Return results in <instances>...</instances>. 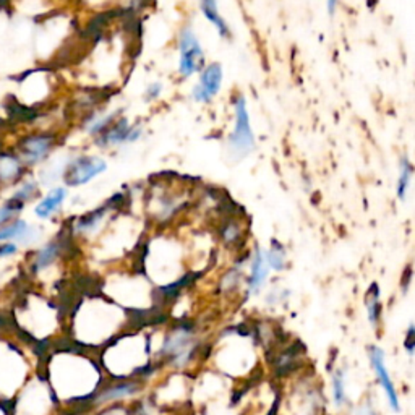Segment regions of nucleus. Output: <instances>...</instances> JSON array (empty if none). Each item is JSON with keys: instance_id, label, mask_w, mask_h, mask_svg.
Returning a JSON list of instances; mask_svg holds the SVG:
<instances>
[{"instance_id": "a878e982", "label": "nucleus", "mask_w": 415, "mask_h": 415, "mask_svg": "<svg viewBox=\"0 0 415 415\" xmlns=\"http://www.w3.org/2000/svg\"><path fill=\"white\" fill-rule=\"evenodd\" d=\"M19 244H15V242H2L0 244V260L14 257V255L19 253Z\"/></svg>"}, {"instance_id": "0eeeda50", "label": "nucleus", "mask_w": 415, "mask_h": 415, "mask_svg": "<svg viewBox=\"0 0 415 415\" xmlns=\"http://www.w3.org/2000/svg\"><path fill=\"white\" fill-rule=\"evenodd\" d=\"M369 360H370L373 372H375V375H376V381L379 384V388L383 389L384 396H386L391 411L399 412L401 411L399 394H397L396 384L389 375V370L386 367V355H384L383 349L375 346V344H373V346H369Z\"/></svg>"}, {"instance_id": "f8f14e48", "label": "nucleus", "mask_w": 415, "mask_h": 415, "mask_svg": "<svg viewBox=\"0 0 415 415\" xmlns=\"http://www.w3.org/2000/svg\"><path fill=\"white\" fill-rule=\"evenodd\" d=\"M38 239V229L31 226L23 217L15 219L14 222L0 227V244L2 242H15V244H33Z\"/></svg>"}, {"instance_id": "39448f33", "label": "nucleus", "mask_w": 415, "mask_h": 415, "mask_svg": "<svg viewBox=\"0 0 415 415\" xmlns=\"http://www.w3.org/2000/svg\"><path fill=\"white\" fill-rule=\"evenodd\" d=\"M141 136H143V125L140 122H130L127 116L121 114L108 128H104L98 136H94L91 143L101 151H108L114 150V148L136 143Z\"/></svg>"}, {"instance_id": "ddd939ff", "label": "nucleus", "mask_w": 415, "mask_h": 415, "mask_svg": "<svg viewBox=\"0 0 415 415\" xmlns=\"http://www.w3.org/2000/svg\"><path fill=\"white\" fill-rule=\"evenodd\" d=\"M141 388V381L138 379H121L114 386H109L106 389H99V393L94 397L93 402L96 404H104V402H116L122 401L125 397L135 396Z\"/></svg>"}, {"instance_id": "bb28decb", "label": "nucleus", "mask_w": 415, "mask_h": 415, "mask_svg": "<svg viewBox=\"0 0 415 415\" xmlns=\"http://www.w3.org/2000/svg\"><path fill=\"white\" fill-rule=\"evenodd\" d=\"M404 347H406L407 354H411V355L415 354V324L409 326V329H407V333H406Z\"/></svg>"}, {"instance_id": "412c9836", "label": "nucleus", "mask_w": 415, "mask_h": 415, "mask_svg": "<svg viewBox=\"0 0 415 415\" xmlns=\"http://www.w3.org/2000/svg\"><path fill=\"white\" fill-rule=\"evenodd\" d=\"M265 257H266V262H268L270 270L276 272H282L287 270V265H289L287 252L281 242L271 240V245L268 250L265 252Z\"/></svg>"}, {"instance_id": "1a4fd4ad", "label": "nucleus", "mask_w": 415, "mask_h": 415, "mask_svg": "<svg viewBox=\"0 0 415 415\" xmlns=\"http://www.w3.org/2000/svg\"><path fill=\"white\" fill-rule=\"evenodd\" d=\"M222 85V67L219 63L205 65L200 72V81L193 86L192 98L197 103H211Z\"/></svg>"}, {"instance_id": "f3484780", "label": "nucleus", "mask_w": 415, "mask_h": 415, "mask_svg": "<svg viewBox=\"0 0 415 415\" xmlns=\"http://www.w3.org/2000/svg\"><path fill=\"white\" fill-rule=\"evenodd\" d=\"M245 227L237 217H227L219 227V239L227 248H235L244 242Z\"/></svg>"}, {"instance_id": "dca6fc26", "label": "nucleus", "mask_w": 415, "mask_h": 415, "mask_svg": "<svg viewBox=\"0 0 415 415\" xmlns=\"http://www.w3.org/2000/svg\"><path fill=\"white\" fill-rule=\"evenodd\" d=\"M365 308L367 318H369L370 326L375 331L381 328L383 322V305H381V290L376 282H373L365 294Z\"/></svg>"}, {"instance_id": "f03ea898", "label": "nucleus", "mask_w": 415, "mask_h": 415, "mask_svg": "<svg viewBox=\"0 0 415 415\" xmlns=\"http://www.w3.org/2000/svg\"><path fill=\"white\" fill-rule=\"evenodd\" d=\"M58 145H61V135L56 130L36 128L16 136L11 148L21 158L26 168L33 170L49 163Z\"/></svg>"}, {"instance_id": "cd10ccee", "label": "nucleus", "mask_w": 415, "mask_h": 415, "mask_svg": "<svg viewBox=\"0 0 415 415\" xmlns=\"http://www.w3.org/2000/svg\"><path fill=\"white\" fill-rule=\"evenodd\" d=\"M337 4H339V0H326V5H328V14H329V16H334L336 10H337Z\"/></svg>"}, {"instance_id": "20e7f679", "label": "nucleus", "mask_w": 415, "mask_h": 415, "mask_svg": "<svg viewBox=\"0 0 415 415\" xmlns=\"http://www.w3.org/2000/svg\"><path fill=\"white\" fill-rule=\"evenodd\" d=\"M227 146L235 159L245 158L255 150V136L244 94H237L234 99V130L229 135Z\"/></svg>"}, {"instance_id": "7ed1b4c3", "label": "nucleus", "mask_w": 415, "mask_h": 415, "mask_svg": "<svg viewBox=\"0 0 415 415\" xmlns=\"http://www.w3.org/2000/svg\"><path fill=\"white\" fill-rule=\"evenodd\" d=\"M109 168L108 159L101 154L80 153L70 156L62 164L61 180L67 188L85 187L93 180H96L101 174H104Z\"/></svg>"}, {"instance_id": "393cba45", "label": "nucleus", "mask_w": 415, "mask_h": 415, "mask_svg": "<svg viewBox=\"0 0 415 415\" xmlns=\"http://www.w3.org/2000/svg\"><path fill=\"white\" fill-rule=\"evenodd\" d=\"M163 94V85L159 81H154V83H150V85L146 86V90H145V101H156L159 99V96Z\"/></svg>"}, {"instance_id": "9b49d317", "label": "nucleus", "mask_w": 415, "mask_h": 415, "mask_svg": "<svg viewBox=\"0 0 415 415\" xmlns=\"http://www.w3.org/2000/svg\"><path fill=\"white\" fill-rule=\"evenodd\" d=\"M250 271L245 277V289H247V297H252V295H257L262 292V289L265 287L266 281H268L270 276V266L266 262L265 250H262L260 247H255L253 252L250 255Z\"/></svg>"}, {"instance_id": "423d86ee", "label": "nucleus", "mask_w": 415, "mask_h": 415, "mask_svg": "<svg viewBox=\"0 0 415 415\" xmlns=\"http://www.w3.org/2000/svg\"><path fill=\"white\" fill-rule=\"evenodd\" d=\"M179 73L182 78H190L205 68V52L193 29L185 26L179 34Z\"/></svg>"}, {"instance_id": "4468645a", "label": "nucleus", "mask_w": 415, "mask_h": 415, "mask_svg": "<svg viewBox=\"0 0 415 415\" xmlns=\"http://www.w3.org/2000/svg\"><path fill=\"white\" fill-rule=\"evenodd\" d=\"M41 197H43V187H41L39 179L28 175L25 180H21L19 185L11 190L9 198L26 208L28 205L36 203Z\"/></svg>"}, {"instance_id": "5701e85b", "label": "nucleus", "mask_w": 415, "mask_h": 415, "mask_svg": "<svg viewBox=\"0 0 415 415\" xmlns=\"http://www.w3.org/2000/svg\"><path fill=\"white\" fill-rule=\"evenodd\" d=\"M23 211H25V206L16 203V201L11 198L4 200L2 203H0V227L7 226V224L14 222L15 219L21 217Z\"/></svg>"}, {"instance_id": "2eb2a0df", "label": "nucleus", "mask_w": 415, "mask_h": 415, "mask_svg": "<svg viewBox=\"0 0 415 415\" xmlns=\"http://www.w3.org/2000/svg\"><path fill=\"white\" fill-rule=\"evenodd\" d=\"M304 357V349H297L295 346H289L277 354L275 362V370L277 376H290L297 372L302 365Z\"/></svg>"}, {"instance_id": "c85d7f7f", "label": "nucleus", "mask_w": 415, "mask_h": 415, "mask_svg": "<svg viewBox=\"0 0 415 415\" xmlns=\"http://www.w3.org/2000/svg\"><path fill=\"white\" fill-rule=\"evenodd\" d=\"M0 192H2V190H0Z\"/></svg>"}, {"instance_id": "9d476101", "label": "nucleus", "mask_w": 415, "mask_h": 415, "mask_svg": "<svg viewBox=\"0 0 415 415\" xmlns=\"http://www.w3.org/2000/svg\"><path fill=\"white\" fill-rule=\"evenodd\" d=\"M70 195V188L65 185H54L47 190L46 193H43L36 203H34V216L41 221H49L54 216H57L58 212L63 210L65 203H67Z\"/></svg>"}, {"instance_id": "a211bd4d", "label": "nucleus", "mask_w": 415, "mask_h": 415, "mask_svg": "<svg viewBox=\"0 0 415 415\" xmlns=\"http://www.w3.org/2000/svg\"><path fill=\"white\" fill-rule=\"evenodd\" d=\"M245 272L239 266H234V268L227 270L219 280L217 289L222 295H232L235 292H239L242 286H245Z\"/></svg>"}, {"instance_id": "6e6552de", "label": "nucleus", "mask_w": 415, "mask_h": 415, "mask_svg": "<svg viewBox=\"0 0 415 415\" xmlns=\"http://www.w3.org/2000/svg\"><path fill=\"white\" fill-rule=\"evenodd\" d=\"M29 172L14 148H0V190L15 188Z\"/></svg>"}, {"instance_id": "4be33fe9", "label": "nucleus", "mask_w": 415, "mask_h": 415, "mask_svg": "<svg viewBox=\"0 0 415 415\" xmlns=\"http://www.w3.org/2000/svg\"><path fill=\"white\" fill-rule=\"evenodd\" d=\"M414 179V165L407 158H402L399 163V177L396 182V195L399 200H406L409 190H411Z\"/></svg>"}, {"instance_id": "f257e3e1", "label": "nucleus", "mask_w": 415, "mask_h": 415, "mask_svg": "<svg viewBox=\"0 0 415 415\" xmlns=\"http://www.w3.org/2000/svg\"><path fill=\"white\" fill-rule=\"evenodd\" d=\"M201 349L197 328L188 322L175 324L164 337L159 355L174 369H185L197 359Z\"/></svg>"}, {"instance_id": "6ab92c4d", "label": "nucleus", "mask_w": 415, "mask_h": 415, "mask_svg": "<svg viewBox=\"0 0 415 415\" xmlns=\"http://www.w3.org/2000/svg\"><path fill=\"white\" fill-rule=\"evenodd\" d=\"M200 9L206 16V20L217 29V33L221 34L222 38H230V29L227 26V23L222 19V15L219 14L217 0H200Z\"/></svg>"}, {"instance_id": "b1692460", "label": "nucleus", "mask_w": 415, "mask_h": 415, "mask_svg": "<svg viewBox=\"0 0 415 415\" xmlns=\"http://www.w3.org/2000/svg\"><path fill=\"white\" fill-rule=\"evenodd\" d=\"M352 415H378V412L372 399H365V401H360L359 404L354 407Z\"/></svg>"}, {"instance_id": "aec40b11", "label": "nucleus", "mask_w": 415, "mask_h": 415, "mask_svg": "<svg viewBox=\"0 0 415 415\" xmlns=\"http://www.w3.org/2000/svg\"><path fill=\"white\" fill-rule=\"evenodd\" d=\"M331 396L337 409L347 406V384H346V372L342 369H336L331 373Z\"/></svg>"}]
</instances>
